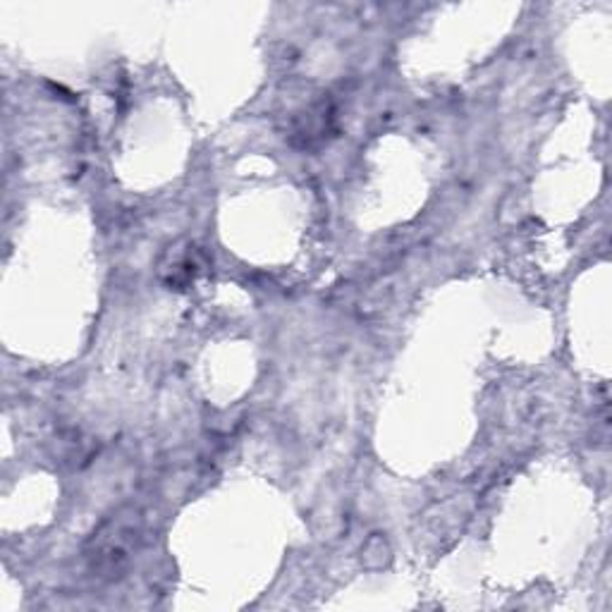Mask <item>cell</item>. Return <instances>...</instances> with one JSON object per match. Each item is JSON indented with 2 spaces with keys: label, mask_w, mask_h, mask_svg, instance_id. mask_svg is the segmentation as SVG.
I'll return each mask as SVG.
<instances>
[{
  "label": "cell",
  "mask_w": 612,
  "mask_h": 612,
  "mask_svg": "<svg viewBox=\"0 0 612 612\" xmlns=\"http://www.w3.org/2000/svg\"><path fill=\"white\" fill-rule=\"evenodd\" d=\"M137 512H120L98 529L87 548V560L94 572L104 577H118L130 565L139 544Z\"/></svg>",
  "instance_id": "cell-1"
},
{
  "label": "cell",
  "mask_w": 612,
  "mask_h": 612,
  "mask_svg": "<svg viewBox=\"0 0 612 612\" xmlns=\"http://www.w3.org/2000/svg\"><path fill=\"white\" fill-rule=\"evenodd\" d=\"M196 247H187L184 251H173L170 254V282H187L194 278L196 273V261H194V256H196Z\"/></svg>",
  "instance_id": "cell-2"
}]
</instances>
